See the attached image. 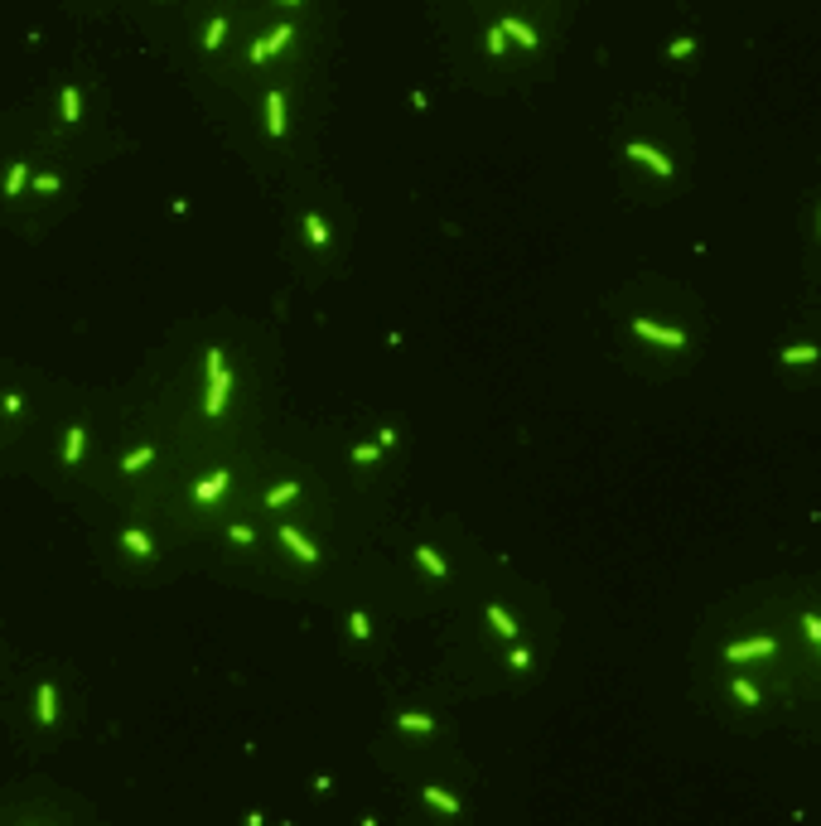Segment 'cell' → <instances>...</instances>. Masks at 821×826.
<instances>
[{"instance_id":"6da1fadb","label":"cell","mask_w":821,"mask_h":826,"mask_svg":"<svg viewBox=\"0 0 821 826\" xmlns=\"http://www.w3.org/2000/svg\"><path fill=\"white\" fill-rule=\"evenodd\" d=\"M208 377H213V392H208V402H204V411L208 415H222V397H227V367H222V353L217 348H208Z\"/></svg>"},{"instance_id":"7a4b0ae2","label":"cell","mask_w":821,"mask_h":826,"mask_svg":"<svg viewBox=\"0 0 821 826\" xmlns=\"http://www.w3.org/2000/svg\"><path fill=\"white\" fill-rule=\"evenodd\" d=\"M285 44H290V24H281L276 34H266L261 44H251V53H247V58H251V63H266V58H271V53H281Z\"/></svg>"},{"instance_id":"3957f363","label":"cell","mask_w":821,"mask_h":826,"mask_svg":"<svg viewBox=\"0 0 821 826\" xmlns=\"http://www.w3.org/2000/svg\"><path fill=\"white\" fill-rule=\"evenodd\" d=\"M633 333L657 338V343H672V348H681V343H686V333H681V329H662V324H652V319H633Z\"/></svg>"},{"instance_id":"277c9868","label":"cell","mask_w":821,"mask_h":826,"mask_svg":"<svg viewBox=\"0 0 821 826\" xmlns=\"http://www.w3.org/2000/svg\"><path fill=\"white\" fill-rule=\"evenodd\" d=\"M763 652H773V638H749V643H729V647H724V657H729V662L763 657Z\"/></svg>"},{"instance_id":"5b68a950","label":"cell","mask_w":821,"mask_h":826,"mask_svg":"<svg viewBox=\"0 0 821 826\" xmlns=\"http://www.w3.org/2000/svg\"><path fill=\"white\" fill-rule=\"evenodd\" d=\"M628 155H633V160H642L647 170H657L662 179H672V160H667V155H657L652 145H628Z\"/></svg>"},{"instance_id":"8992f818","label":"cell","mask_w":821,"mask_h":826,"mask_svg":"<svg viewBox=\"0 0 821 826\" xmlns=\"http://www.w3.org/2000/svg\"><path fill=\"white\" fill-rule=\"evenodd\" d=\"M34 720H39V725H53V720H58V691H53L49 682L39 686V711H34Z\"/></svg>"},{"instance_id":"52a82bcc","label":"cell","mask_w":821,"mask_h":826,"mask_svg":"<svg viewBox=\"0 0 821 826\" xmlns=\"http://www.w3.org/2000/svg\"><path fill=\"white\" fill-rule=\"evenodd\" d=\"M266 126H271V135H285V97L281 92H266Z\"/></svg>"},{"instance_id":"ba28073f","label":"cell","mask_w":821,"mask_h":826,"mask_svg":"<svg viewBox=\"0 0 821 826\" xmlns=\"http://www.w3.org/2000/svg\"><path fill=\"white\" fill-rule=\"evenodd\" d=\"M227 484H232V474H222V469H217V474H208V479H199V484H194V498H199V503H208V498H217Z\"/></svg>"},{"instance_id":"9c48e42d","label":"cell","mask_w":821,"mask_h":826,"mask_svg":"<svg viewBox=\"0 0 821 826\" xmlns=\"http://www.w3.org/2000/svg\"><path fill=\"white\" fill-rule=\"evenodd\" d=\"M281 541H285V546H290V551H295L300 561H319V551L309 546V541L300 536V531H295V527H281Z\"/></svg>"},{"instance_id":"30bf717a","label":"cell","mask_w":821,"mask_h":826,"mask_svg":"<svg viewBox=\"0 0 821 826\" xmlns=\"http://www.w3.org/2000/svg\"><path fill=\"white\" fill-rule=\"evenodd\" d=\"M83 440H88L83 425H73V430L63 435V464H78V459H83Z\"/></svg>"},{"instance_id":"8fae6325","label":"cell","mask_w":821,"mask_h":826,"mask_svg":"<svg viewBox=\"0 0 821 826\" xmlns=\"http://www.w3.org/2000/svg\"><path fill=\"white\" fill-rule=\"evenodd\" d=\"M503 34H513L517 44H526V49H536V34H531V29H526V24L517 19V15H503Z\"/></svg>"},{"instance_id":"7c38bea8","label":"cell","mask_w":821,"mask_h":826,"mask_svg":"<svg viewBox=\"0 0 821 826\" xmlns=\"http://www.w3.org/2000/svg\"><path fill=\"white\" fill-rule=\"evenodd\" d=\"M150 459H155V445H140V449H131V454L121 459V469H126V474H135V469H145Z\"/></svg>"},{"instance_id":"4fadbf2b","label":"cell","mask_w":821,"mask_h":826,"mask_svg":"<svg viewBox=\"0 0 821 826\" xmlns=\"http://www.w3.org/2000/svg\"><path fill=\"white\" fill-rule=\"evenodd\" d=\"M121 541H126V551H135V556H150V551H155V546H150V536H145V531H135V527H126V531H121Z\"/></svg>"},{"instance_id":"5bb4252c","label":"cell","mask_w":821,"mask_h":826,"mask_svg":"<svg viewBox=\"0 0 821 826\" xmlns=\"http://www.w3.org/2000/svg\"><path fill=\"white\" fill-rule=\"evenodd\" d=\"M420 798H425V802H430V807H445V812H459V798H449V793H445V788H425V793H420Z\"/></svg>"},{"instance_id":"9a60e30c","label":"cell","mask_w":821,"mask_h":826,"mask_svg":"<svg viewBox=\"0 0 821 826\" xmlns=\"http://www.w3.org/2000/svg\"><path fill=\"white\" fill-rule=\"evenodd\" d=\"M415 561H420V565H425V570H430V575H435V580H440V575H445V561H440V556H435V551H430V546H415Z\"/></svg>"},{"instance_id":"2e32d148","label":"cell","mask_w":821,"mask_h":826,"mask_svg":"<svg viewBox=\"0 0 821 826\" xmlns=\"http://www.w3.org/2000/svg\"><path fill=\"white\" fill-rule=\"evenodd\" d=\"M24 179H29V170H24V165H10V174H5V194L15 199V194L24 189Z\"/></svg>"},{"instance_id":"e0dca14e","label":"cell","mask_w":821,"mask_h":826,"mask_svg":"<svg viewBox=\"0 0 821 826\" xmlns=\"http://www.w3.org/2000/svg\"><path fill=\"white\" fill-rule=\"evenodd\" d=\"M295 493H300V484L290 479V484H281V488H271V493H266V503H271V508H281V503H290Z\"/></svg>"},{"instance_id":"ac0fdd59","label":"cell","mask_w":821,"mask_h":826,"mask_svg":"<svg viewBox=\"0 0 821 826\" xmlns=\"http://www.w3.org/2000/svg\"><path fill=\"white\" fill-rule=\"evenodd\" d=\"M488 619H493V628H498V633H503V638H517V623H513V619H508V614H503V609H498V604H488Z\"/></svg>"},{"instance_id":"d6986e66","label":"cell","mask_w":821,"mask_h":826,"mask_svg":"<svg viewBox=\"0 0 821 826\" xmlns=\"http://www.w3.org/2000/svg\"><path fill=\"white\" fill-rule=\"evenodd\" d=\"M222 34H227V19H222V15H213V24H208V34H204V49H217V44H222Z\"/></svg>"},{"instance_id":"ffe728a7","label":"cell","mask_w":821,"mask_h":826,"mask_svg":"<svg viewBox=\"0 0 821 826\" xmlns=\"http://www.w3.org/2000/svg\"><path fill=\"white\" fill-rule=\"evenodd\" d=\"M305 232H309V242H314V247H329V227H324V222H319L314 213L305 217Z\"/></svg>"},{"instance_id":"44dd1931","label":"cell","mask_w":821,"mask_h":826,"mask_svg":"<svg viewBox=\"0 0 821 826\" xmlns=\"http://www.w3.org/2000/svg\"><path fill=\"white\" fill-rule=\"evenodd\" d=\"M78 111H83V106H78V88H63V121L73 126V121H78Z\"/></svg>"},{"instance_id":"7402d4cb","label":"cell","mask_w":821,"mask_h":826,"mask_svg":"<svg viewBox=\"0 0 821 826\" xmlns=\"http://www.w3.org/2000/svg\"><path fill=\"white\" fill-rule=\"evenodd\" d=\"M783 363H817V348H812V343H802V348H788V353H783Z\"/></svg>"},{"instance_id":"603a6c76","label":"cell","mask_w":821,"mask_h":826,"mask_svg":"<svg viewBox=\"0 0 821 826\" xmlns=\"http://www.w3.org/2000/svg\"><path fill=\"white\" fill-rule=\"evenodd\" d=\"M488 53H508V34H503V24H493V29H488Z\"/></svg>"},{"instance_id":"cb8c5ba5","label":"cell","mask_w":821,"mask_h":826,"mask_svg":"<svg viewBox=\"0 0 821 826\" xmlns=\"http://www.w3.org/2000/svg\"><path fill=\"white\" fill-rule=\"evenodd\" d=\"M734 696H739L744 706H758V691H754V686H749L744 677H734Z\"/></svg>"},{"instance_id":"d4e9b609","label":"cell","mask_w":821,"mask_h":826,"mask_svg":"<svg viewBox=\"0 0 821 826\" xmlns=\"http://www.w3.org/2000/svg\"><path fill=\"white\" fill-rule=\"evenodd\" d=\"M397 725H406V729H435L430 716H410V711H406V716H397Z\"/></svg>"},{"instance_id":"484cf974","label":"cell","mask_w":821,"mask_h":826,"mask_svg":"<svg viewBox=\"0 0 821 826\" xmlns=\"http://www.w3.org/2000/svg\"><path fill=\"white\" fill-rule=\"evenodd\" d=\"M348 628H353V638H372V628H367V614H353V619H348Z\"/></svg>"},{"instance_id":"4316f807","label":"cell","mask_w":821,"mask_h":826,"mask_svg":"<svg viewBox=\"0 0 821 826\" xmlns=\"http://www.w3.org/2000/svg\"><path fill=\"white\" fill-rule=\"evenodd\" d=\"M691 49H696V44H691V39H677V44H672V49H667V58H691Z\"/></svg>"},{"instance_id":"83f0119b","label":"cell","mask_w":821,"mask_h":826,"mask_svg":"<svg viewBox=\"0 0 821 826\" xmlns=\"http://www.w3.org/2000/svg\"><path fill=\"white\" fill-rule=\"evenodd\" d=\"M377 449H382V445H358V449H353V459H358V464H372V459H377Z\"/></svg>"},{"instance_id":"f1b7e54d","label":"cell","mask_w":821,"mask_h":826,"mask_svg":"<svg viewBox=\"0 0 821 826\" xmlns=\"http://www.w3.org/2000/svg\"><path fill=\"white\" fill-rule=\"evenodd\" d=\"M802 628H807V638H812V643H821V619H817V614H802Z\"/></svg>"},{"instance_id":"f546056e","label":"cell","mask_w":821,"mask_h":826,"mask_svg":"<svg viewBox=\"0 0 821 826\" xmlns=\"http://www.w3.org/2000/svg\"><path fill=\"white\" fill-rule=\"evenodd\" d=\"M34 189H39V194H53V189H58V174H39Z\"/></svg>"},{"instance_id":"4dcf8cb0","label":"cell","mask_w":821,"mask_h":826,"mask_svg":"<svg viewBox=\"0 0 821 826\" xmlns=\"http://www.w3.org/2000/svg\"><path fill=\"white\" fill-rule=\"evenodd\" d=\"M0 406H5V411L15 415V411H19V406H24V402H19V397H15V392H5V397H0Z\"/></svg>"},{"instance_id":"1f68e13d","label":"cell","mask_w":821,"mask_h":826,"mask_svg":"<svg viewBox=\"0 0 821 826\" xmlns=\"http://www.w3.org/2000/svg\"><path fill=\"white\" fill-rule=\"evenodd\" d=\"M285 5H295V0H285Z\"/></svg>"}]
</instances>
